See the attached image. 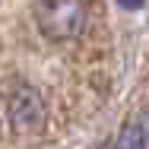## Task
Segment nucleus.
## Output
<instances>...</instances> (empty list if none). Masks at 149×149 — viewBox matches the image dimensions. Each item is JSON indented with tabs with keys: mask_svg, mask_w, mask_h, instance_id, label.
<instances>
[{
	"mask_svg": "<svg viewBox=\"0 0 149 149\" xmlns=\"http://www.w3.org/2000/svg\"><path fill=\"white\" fill-rule=\"evenodd\" d=\"M98 149H118V146H114V140H108V143H102Z\"/></svg>",
	"mask_w": 149,
	"mask_h": 149,
	"instance_id": "obj_5",
	"label": "nucleus"
},
{
	"mask_svg": "<svg viewBox=\"0 0 149 149\" xmlns=\"http://www.w3.org/2000/svg\"><path fill=\"white\" fill-rule=\"evenodd\" d=\"M35 19L48 41H70L86 29L89 10L83 0H41Z\"/></svg>",
	"mask_w": 149,
	"mask_h": 149,
	"instance_id": "obj_1",
	"label": "nucleus"
},
{
	"mask_svg": "<svg viewBox=\"0 0 149 149\" xmlns=\"http://www.w3.org/2000/svg\"><path fill=\"white\" fill-rule=\"evenodd\" d=\"M118 149H149V120H127L114 136Z\"/></svg>",
	"mask_w": 149,
	"mask_h": 149,
	"instance_id": "obj_3",
	"label": "nucleus"
},
{
	"mask_svg": "<svg viewBox=\"0 0 149 149\" xmlns=\"http://www.w3.org/2000/svg\"><path fill=\"white\" fill-rule=\"evenodd\" d=\"M6 118L16 133H35L45 124V102L32 86H19L6 102Z\"/></svg>",
	"mask_w": 149,
	"mask_h": 149,
	"instance_id": "obj_2",
	"label": "nucleus"
},
{
	"mask_svg": "<svg viewBox=\"0 0 149 149\" xmlns=\"http://www.w3.org/2000/svg\"><path fill=\"white\" fill-rule=\"evenodd\" d=\"M120 6H127V10H136V6H143L146 0H118Z\"/></svg>",
	"mask_w": 149,
	"mask_h": 149,
	"instance_id": "obj_4",
	"label": "nucleus"
}]
</instances>
